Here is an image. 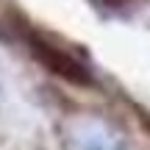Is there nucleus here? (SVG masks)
Segmentation results:
<instances>
[{
  "instance_id": "obj_1",
  "label": "nucleus",
  "mask_w": 150,
  "mask_h": 150,
  "mask_svg": "<svg viewBox=\"0 0 150 150\" xmlns=\"http://www.w3.org/2000/svg\"><path fill=\"white\" fill-rule=\"evenodd\" d=\"M75 145L78 150H120V145L106 134V128H97V125H83L75 134Z\"/></svg>"
}]
</instances>
